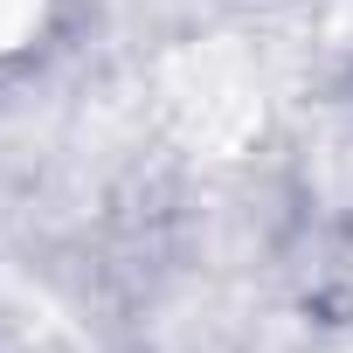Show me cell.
<instances>
[{
  "label": "cell",
  "instance_id": "cell-1",
  "mask_svg": "<svg viewBox=\"0 0 353 353\" xmlns=\"http://www.w3.org/2000/svg\"><path fill=\"white\" fill-rule=\"evenodd\" d=\"M166 118L208 152H236L256 132V83L229 49H188L166 70Z\"/></svg>",
  "mask_w": 353,
  "mask_h": 353
},
{
  "label": "cell",
  "instance_id": "cell-2",
  "mask_svg": "<svg viewBox=\"0 0 353 353\" xmlns=\"http://www.w3.org/2000/svg\"><path fill=\"white\" fill-rule=\"evenodd\" d=\"M42 21H49V0H0V56L28 49L42 35Z\"/></svg>",
  "mask_w": 353,
  "mask_h": 353
}]
</instances>
